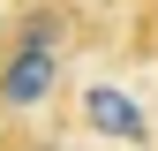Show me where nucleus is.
<instances>
[{"mask_svg": "<svg viewBox=\"0 0 158 151\" xmlns=\"http://www.w3.org/2000/svg\"><path fill=\"white\" fill-rule=\"evenodd\" d=\"M68 76V8H53V0H38L8 23L0 38V106L23 113V106H45L53 91H60Z\"/></svg>", "mask_w": 158, "mask_h": 151, "instance_id": "f257e3e1", "label": "nucleus"}, {"mask_svg": "<svg viewBox=\"0 0 158 151\" xmlns=\"http://www.w3.org/2000/svg\"><path fill=\"white\" fill-rule=\"evenodd\" d=\"M83 121H90V136H113V144H151V113L128 98V91H113V83H90L83 91Z\"/></svg>", "mask_w": 158, "mask_h": 151, "instance_id": "f03ea898", "label": "nucleus"}]
</instances>
